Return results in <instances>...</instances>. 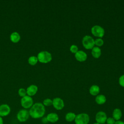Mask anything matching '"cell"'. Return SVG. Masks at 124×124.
Segmentation results:
<instances>
[{"label":"cell","mask_w":124,"mask_h":124,"mask_svg":"<svg viewBox=\"0 0 124 124\" xmlns=\"http://www.w3.org/2000/svg\"><path fill=\"white\" fill-rule=\"evenodd\" d=\"M10 38V40L12 42L14 43H16L19 41L20 39V36L18 32H13L11 34Z\"/></svg>","instance_id":"16"},{"label":"cell","mask_w":124,"mask_h":124,"mask_svg":"<svg viewBox=\"0 0 124 124\" xmlns=\"http://www.w3.org/2000/svg\"><path fill=\"white\" fill-rule=\"evenodd\" d=\"M52 105L57 110H61L63 108L64 106V103L63 101L61 98L56 97L53 99Z\"/></svg>","instance_id":"9"},{"label":"cell","mask_w":124,"mask_h":124,"mask_svg":"<svg viewBox=\"0 0 124 124\" xmlns=\"http://www.w3.org/2000/svg\"><path fill=\"white\" fill-rule=\"evenodd\" d=\"M76 115L73 112H68L65 115V120L69 122H71L75 120Z\"/></svg>","instance_id":"19"},{"label":"cell","mask_w":124,"mask_h":124,"mask_svg":"<svg viewBox=\"0 0 124 124\" xmlns=\"http://www.w3.org/2000/svg\"><path fill=\"white\" fill-rule=\"evenodd\" d=\"M82 43L86 49H92L94 46V40L89 35H85L82 38Z\"/></svg>","instance_id":"4"},{"label":"cell","mask_w":124,"mask_h":124,"mask_svg":"<svg viewBox=\"0 0 124 124\" xmlns=\"http://www.w3.org/2000/svg\"><path fill=\"white\" fill-rule=\"evenodd\" d=\"M18 93L20 96L23 97L27 95L26 90L24 88H20L18 91Z\"/></svg>","instance_id":"23"},{"label":"cell","mask_w":124,"mask_h":124,"mask_svg":"<svg viewBox=\"0 0 124 124\" xmlns=\"http://www.w3.org/2000/svg\"><path fill=\"white\" fill-rule=\"evenodd\" d=\"M11 112V108L7 104H2L0 105V116L5 117L9 114Z\"/></svg>","instance_id":"10"},{"label":"cell","mask_w":124,"mask_h":124,"mask_svg":"<svg viewBox=\"0 0 124 124\" xmlns=\"http://www.w3.org/2000/svg\"><path fill=\"white\" fill-rule=\"evenodd\" d=\"M107 124H115V120L111 117H109L107 118L106 120Z\"/></svg>","instance_id":"25"},{"label":"cell","mask_w":124,"mask_h":124,"mask_svg":"<svg viewBox=\"0 0 124 124\" xmlns=\"http://www.w3.org/2000/svg\"><path fill=\"white\" fill-rule=\"evenodd\" d=\"M30 117V114L28 110L26 109H22L17 113L16 118L20 122H25L27 121Z\"/></svg>","instance_id":"6"},{"label":"cell","mask_w":124,"mask_h":124,"mask_svg":"<svg viewBox=\"0 0 124 124\" xmlns=\"http://www.w3.org/2000/svg\"><path fill=\"white\" fill-rule=\"evenodd\" d=\"M104 44V41L100 38H97L94 40V45L96 46H101Z\"/></svg>","instance_id":"22"},{"label":"cell","mask_w":124,"mask_h":124,"mask_svg":"<svg viewBox=\"0 0 124 124\" xmlns=\"http://www.w3.org/2000/svg\"><path fill=\"white\" fill-rule=\"evenodd\" d=\"M92 54L94 58H98L101 54V49L98 46H94L92 50Z\"/></svg>","instance_id":"15"},{"label":"cell","mask_w":124,"mask_h":124,"mask_svg":"<svg viewBox=\"0 0 124 124\" xmlns=\"http://www.w3.org/2000/svg\"><path fill=\"white\" fill-rule=\"evenodd\" d=\"M0 124H3V120L1 117L0 116Z\"/></svg>","instance_id":"29"},{"label":"cell","mask_w":124,"mask_h":124,"mask_svg":"<svg viewBox=\"0 0 124 124\" xmlns=\"http://www.w3.org/2000/svg\"><path fill=\"white\" fill-rule=\"evenodd\" d=\"M70 50L72 53H75V54L78 51V46L75 45H72L70 47Z\"/></svg>","instance_id":"24"},{"label":"cell","mask_w":124,"mask_h":124,"mask_svg":"<svg viewBox=\"0 0 124 124\" xmlns=\"http://www.w3.org/2000/svg\"><path fill=\"white\" fill-rule=\"evenodd\" d=\"M107 116L105 112L100 111L98 112L95 115V120L99 124H104L106 122Z\"/></svg>","instance_id":"8"},{"label":"cell","mask_w":124,"mask_h":124,"mask_svg":"<svg viewBox=\"0 0 124 124\" xmlns=\"http://www.w3.org/2000/svg\"><path fill=\"white\" fill-rule=\"evenodd\" d=\"M100 92V88L99 86L96 85H92L89 90L90 93L93 96L97 95Z\"/></svg>","instance_id":"17"},{"label":"cell","mask_w":124,"mask_h":124,"mask_svg":"<svg viewBox=\"0 0 124 124\" xmlns=\"http://www.w3.org/2000/svg\"><path fill=\"white\" fill-rule=\"evenodd\" d=\"M42 122H43V123L46 124V123L48 121H47V120L46 118L45 117V118H44L42 119Z\"/></svg>","instance_id":"28"},{"label":"cell","mask_w":124,"mask_h":124,"mask_svg":"<svg viewBox=\"0 0 124 124\" xmlns=\"http://www.w3.org/2000/svg\"><path fill=\"white\" fill-rule=\"evenodd\" d=\"M38 61V60L37 57L34 56H31L28 59V62L31 65H35L37 63Z\"/></svg>","instance_id":"20"},{"label":"cell","mask_w":124,"mask_h":124,"mask_svg":"<svg viewBox=\"0 0 124 124\" xmlns=\"http://www.w3.org/2000/svg\"><path fill=\"white\" fill-rule=\"evenodd\" d=\"M43 104L44 106L49 107L52 105V100L49 98L45 99L43 102Z\"/></svg>","instance_id":"21"},{"label":"cell","mask_w":124,"mask_h":124,"mask_svg":"<svg viewBox=\"0 0 124 124\" xmlns=\"http://www.w3.org/2000/svg\"><path fill=\"white\" fill-rule=\"evenodd\" d=\"M99 124L98 123H94V124Z\"/></svg>","instance_id":"30"},{"label":"cell","mask_w":124,"mask_h":124,"mask_svg":"<svg viewBox=\"0 0 124 124\" xmlns=\"http://www.w3.org/2000/svg\"><path fill=\"white\" fill-rule=\"evenodd\" d=\"M45 108L41 103H36L30 108L29 112L30 116L33 119L42 117L45 114Z\"/></svg>","instance_id":"1"},{"label":"cell","mask_w":124,"mask_h":124,"mask_svg":"<svg viewBox=\"0 0 124 124\" xmlns=\"http://www.w3.org/2000/svg\"><path fill=\"white\" fill-rule=\"evenodd\" d=\"M37 57L38 61L43 63H48L52 60L51 53L46 51H42L40 52L38 54Z\"/></svg>","instance_id":"2"},{"label":"cell","mask_w":124,"mask_h":124,"mask_svg":"<svg viewBox=\"0 0 124 124\" xmlns=\"http://www.w3.org/2000/svg\"><path fill=\"white\" fill-rule=\"evenodd\" d=\"M46 118L48 122L52 123H56L59 120V116L58 114L53 112L48 114Z\"/></svg>","instance_id":"13"},{"label":"cell","mask_w":124,"mask_h":124,"mask_svg":"<svg viewBox=\"0 0 124 124\" xmlns=\"http://www.w3.org/2000/svg\"><path fill=\"white\" fill-rule=\"evenodd\" d=\"M37 91L38 87L36 85L34 84L31 85L27 88L26 90L27 94L30 96H33L36 93Z\"/></svg>","instance_id":"12"},{"label":"cell","mask_w":124,"mask_h":124,"mask_svg":"<svg viewBox=\"0 0 124 124\" xmlns=\"http://www.w3.org/2000/svg\"><path fill=\"white\" fill-rule=\"evenodd\" d=\"M20 102L21 106L25 109L31 108L33 104L32 98L28 95L22 97Z\"/></svg>","instance_id":"5"},{"label":"cell","mask_w":124,"mask_h":124,"mask_svg":"<svg viewBox=\"0 0 124 124\" xmlns=\"http://www.w3.org/2000/svg\"><path fill=\"white\" fill-rule=\"evenodd\" d=\"M74 121L76 124H88L90 117L86 113H80L76 115Z\"/></svg>","instance_id":"3"},{"label":"cell","mask_w":124,"mask_h":124,"mask_svg":"<svg viewBox=\"0 0 124 124\" xmlns=\"http://www.w3.org/2000/svg\"><path fill=\"white\" fill-rule=\"evenodd\" d=\"M112 116L115 120L119 121L122 116V112L121 109L117 108L114 109L113 111Z\"/></svg>","instance_id":"14"},{"label":"cell","mask_w":124,"mask_h":124,"mask_svg":"<svg viewBox=\"0 0 124 124\" xmlns=\"http://www.w3.org/2000/svg\"><path fill=\"white\" fill-rule=\"evenodd\" d=\"M75 57L77 61L80 62L85 61L87 58L86 53L82 50L78 51L76 53H75Z\"/></svg>","instance_id":"11"},{"label":"cell","mask_w":124,"mask_h":124,"mask_svg":"<svg viewBox=\"0 0 124 124\" xmlns=\"http://www.w3.org/2000/svg\"><path fill=\"white\" fill-rule=\"evenodd\" d=\"M95 101L97 104L99 105H102L106 102V98L105 95L103 94H99L96 97Z\"/></svg>","instance_id":"18"},{"label":"cell","mask_w":124,"mask_h":124,"mask_svg":"<svg viewBox=\"0 0 124 124\" xmlns=\"http://www.w3.org/2000/svg\"><path fill=\"white\" fill-rule=\"evenodd\" d=\"M92 33L96 37H98L99 38L102 37L105 34L104 29L99 25L93 26L91 29Z\"/></svg>","instance_id":"7"},{"label":"cell","mask_w":124,"mask_h":124,"mask_svg":"<svg viewBox=\"0 0 124 124\" xmlns=\"http://www.w3.org/2000/svg\"></svg>","instance_id":"31"},{"label":"cell","mask_w":124,"mask_h":124,"mask_svg":"<svg viewBox=\"0 0 124 124\" xmlns=\"http://www.w3.org/2000/svg\"><path fill=\"white\" fill-rule=\"evenodd\" d=\"M115 124H124V122L123 121H117L116 122H115Z\"/></svg>","instance_id":"27"},{"label":"cell","mask_w":124,"mask_h":124,"mask_svg":"<svg viewBox=\"0 0 124 124\" xmlns=\"http://www.w3.org/2000/svg\"><path fill=\"white\" fill-rule=\"evenodd\" d=\"M119 84L124 87V75L121 76L120 78H119Z\"/></svg>","instance_id":"26"}]
</instances>
